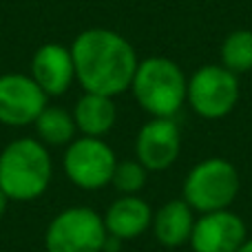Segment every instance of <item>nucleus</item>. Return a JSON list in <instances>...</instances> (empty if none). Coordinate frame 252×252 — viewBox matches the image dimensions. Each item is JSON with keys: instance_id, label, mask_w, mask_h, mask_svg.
Wrapping results in <instances>:
<instances>
[{"instance_id": "1", "label": "nucleus", "mask_w": 252, "mask_h": 252, "mask_svg": "<svg viewBox=\"0 0 252 252\" xmlns=\"http://www.w3.org/2000/svg\"><path fill=\"white\" fill-rule=\"evenodd\" d=\"M69 49L73 56L75 82L84 93L118 97L130 87L139 58L122 33L91 27L80 31Z\"/></svg>"}, {"instance_id": "2", "label": "nucleus", "mask_w": 252, "mask_h": 252, "mask_svg": "<svg viewBox=\"0 0 252 252\" xmlns=\"http://www.w3.org/2000/svg\"><path fill=\"white\" fill-rule=\"evenodd\" d=\"M51 179V153L38 137H18L0 151V190L9 201L29 204L40 199Z\"/></svg>"}, {"instance_id": "3", "label": "nucleus", "mask_w": 252, "mask_h": 252, "mask_svg": "<svg viewBox=\"0 0 252 252\" xmlns=\"http://www.w3.org/2000/svg\"><path fill=\"white\" fill-rule=\"evenodd\" d=\"M128 89L139 109L151 118H175L186 104L188 78L170 58L148 56L139 60Z\"/></svg>"}, {"instance_id": "4", "label": "nucleus", "mask_w": 252, "mask_h": 252, "mask_svg": "<svg viewBox=\"0 0 252 252\" xmlns=\"http://www.w3.org/2000/svg\"><path fill=\"white\" fill-rule=\"evenodd\" d=\"M241 188L239 170L223 157H206L188 170L182 186V199L197 215L226 210Z\"/></svg>"}, {"instance_id": "5", "label": "nucleus", "mask_w": 252, "mask_h": 252, "mask_svg": "<svg viewBox=\"0 0 252 252\" xmlns=\"http://www.w3.org/2000/svg\"><path fill=\"white\" fill-rule=\"evenodd\" d=\"M106 232L104 219L89 206H69L49 221L44 230L47 252H104Z\"/></svg>"}, {"instance_id": "6", "label": "nucleus", "mask_w": 252, "mask_h": 252, "mask_svg": "<svg viewBox=\"0 0 252 252\" xmlns=\"http://www.w3.org/2000/svg\"><path fill=\"white\" fill-rule=\"evenodd\" d=\"M239 75L223 64H204L188 78L186 104L204 120H221L239 102Z\"/></svg>"}, {"instance_id": "7", "label": "nucleus", "mask_w": 252, "mask_h": 252, "mask_svg": "<svg viewBox=\"0 0 252 252\" xmlns=\"http://www.w3.org/2000/svg\"><path fill=\"white\" fill-rule=\"evenodd\" d=\"M118 157L102 137H75L64 148L62 168L73 186L82 190H100L109 186Z\"/></svg>"}, {"instance_id": "8", "label": "nucleus", "mask_w": 252, "mask_h": 252, "mask_svg": "<svg viewBox=\"0 0 252 252\" xmlns=\"http://www.w3.org/2000/svg\"><path fill=\"white\" fill-rule=\"evenodd\" d=\"M47 104L49 95L29 73L9 71L0 75V124L11 128L33 126Z\"/></svg>"}, {"instance_id": "9", "label": "nucleus", "mask_w": 252, "mask_h": 252, "mask_svg": "<svg viewBox=\"0 0 252 252\" xmlns=\"http://www.w3.org/2000/svg\"><path fill=\"white\" fill-rule=\"evenodd\" d=\"M182 153V133L175 118H151L135 137V159L148 170H168Z\"/></svg>"}, {"instance_id": "10", "label": "nucleus", "mask_w": 252, "mask_h": 252, "mask_svg": "<svg viewBox=\"0 0 252 252\" xmlns=\"http://www.w3.org/2000/svg\"><path fill=\"white\" fill-rule=\"evenodd\" d=\"M246 239V221L230 208H226L197 215L188 244L192 252H237Z\"/></svg>"}, {"instance_id": "11", "label": "nucleus", "mask_w": 252, "mask_h": 252, "mask_svg": "<svg viewBox=\"0 0 252 252\" xmlns=\"http://www.w3.org/2000/svg\"><path fill=\"white\" fill-rule=\"evenodd\" d=\"M29 75L49 97H60L73 87L75 66L71 49L58 42H47L31 56Z\"/></svg>"}, {"instance_id": "12", "label": "nucleus", "mask_w": 252, "mask_h": 252, "mask_svg": "<svg viewBox=\"0 0 252 252\" xmlns=\"http://www.w3.org/2000/svg\"><path fill=\"white\" fill-rule=\"evenodd\" d=\"M109 237L118 241H133L151 228L153 208L137 195H122L102 215Z\"/></svg>"}, {"instance_id": "13", "label": "nucleus", "mask_w": 252, "mask_h": 252, "mask_svg": "<svg viewBox=\"0 0 252 252\" xmlns=\"http://www.w3.org/2000/svg\"><path fill=\"white\" fill-rule=\"evenodd\" d=\"M197 221V213L184 199H170L157 210H153L151 230L157 244L166 248H179L188 244L192 228Z\"/></svg>"}, {"instance_id": "14", "label": "nucleus", "mask_w": 252, "mask_h": 252, "mask_svg": "<svg viewBox=\"0 0 252 252\" xmlns=\"http://www.w3.org/2000/svg\"><path fill=\"white\" fill-rule=\"evenodd\" d=\"M73 120L80 135L104 139V135H109L118 122L113 97L100 93H82L73 106Z\"/></svg>"}, {"instance_id": "15", "label": "nucleus", "mask_w": 252, "mask_h": 252, "mask_svg": "<svg viewBox=\"0 0 252 252\" xmlns=\"http://www.w3.org/2000/svg\"><path fill=\"white\" fill-rule=\"evenodd\" d=\"M35 137L47 148H66L75 137H78V126H75L73 113L66 111L64 106H51L38 115L33 122Z\"/></svg>"}, {"instance_id": "16", "label": "nucleus", "mask_w": 252, "mask_h": 252, "mask_svg": "<svg viewBox=\"0 0 252 252\" xmlns=\"http://www.w3.org/2000/svg\"><path fill=\"white\" fill-rule=\"evenodd\" d=\"M221 64L235 75L252 71V31L237 29L221 42Z\"/></svg>"}, {"instance_id": "17", "label": "nucleus", "mask_w": 252, "mask_h": 252, "mask_svg": "<svg viewBox=\"0 0 252 252\" xmlns=\"http://www.w3.org/2000/svg\"><path fill=\"white\" fill-rule=\"evenodd\" d=\"M148 182V170L137 159H118L111 177V186L120 195H137Z\"/></svg>"}, {"instance_id": "18", "label": "nucleus", "mask_w": 252, "mask_h": 252, "mask_svg": "<svg viewBox=\"0 0 252 252\" xmlns=\"http://www.w3.org/2000/svg\"><path fill=\"white\" fill-rule=\"evenodd\" d=\"M7 206H9L7 195H4V192L0 190V219H2V217H4V213H7Z\"/></svg>"}, {"instance_id": "19", "label": "nucleus", "mask_w": 252, "mask_h": 252, "mask_svg": "<svg viewBox=\"0 0 252 252\" xmlns=\"http://www.w3.org/2000/svg\"><path fill=\"white\" fill-rule=\"evenodd\" d=\"M237 252H252V237H248V239L241 244V248L237 250Z\"/></svg>"}]
</instances>
